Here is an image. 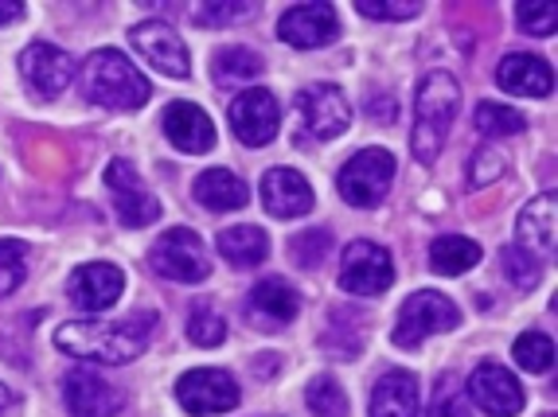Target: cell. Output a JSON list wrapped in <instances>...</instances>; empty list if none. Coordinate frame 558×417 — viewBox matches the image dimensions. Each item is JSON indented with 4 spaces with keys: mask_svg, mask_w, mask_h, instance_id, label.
Listing matches in <instances>:
<instances>
[{
    "mask_svg": "<svg viewBox=\"0 0 558 417\" xmlns=\"http://www.w3.org/2000/svg\"><path fill=\"white\" fill-rule=\"evenodd\" d=\"M372 417H418V379L410 371H387L372 390Z\"/></svg>",
    "mask_w": 558,
    "mask_h": 417,
    "instance_id": "cell-23",
    "label": "cell"
},
{
    "mask_svg": "<svg viewBox=\"0 0 558 417\" xmlns=\"http://www.w3.org/2000/svg\"><path fill=\"white\" fill-rule=\"evenodd\" d=\"M278 125H281L278 98H274L270 90H262V86L242 90L231 102V130H234V137H239L242 145H251V149L270 145V140L278 137Z\"/></svg>",
    "mask_w": 558,
    "mask_h": 417,
    "instance_id": "cell-11",
    "label": "cell"
},
{
    "mask_svg": "<svg viewBox=\"0 0 558 417\" xmlns=\"http://www.w3.org/2000/svg\"><path fill=\"white\" fill-rule=\"evenodd\" d=\"M278 36L286 39L289 47H301V51L328 47L340 36V16H336L332 4H298V9L281 12Z\"/></svg>",
    "mask_w": 558,
    "mask_h": 417,
    "instance_id": "cell-16",
    "label": "cell"
},
{
    "mask_svg": "<svg viewBox=\"0 0 558 417\" xmlns=\"http://www.w3.org/2000/svg\"><path fill=\"white\" fill-rule=\"evenodd\" d=\"M328 250H332V234H328L325 226H317V231H301L298 238L289 242L293 266H301V269H317Z\"/></svg>",
    "mask_w": 558,
    "mask_h": 417,
    "instance_id": "cell-33",
    "label": "cell"
},
{
    "mask_svg": "<svg viewBox=\"0 0 558 417\" xmlns=\"http://www.w3.org/2000/svg\"><path fill=\"white\" fill-rule=\"evenodd\" d=\"M153 332H157V316L137 312L130 320H71L56 332V343L63 355L102 363V367H121L149 347Z\"/></svg>",
    "mask_w": 558,
    "mask_h": 417,
    "instance_id": "cell-1",
    "label": "cell"
},
{
    "mask_svg": "<svg viewBox=\"0 0 558 417\" xmlns=\"http://www.w3.org/2000/svg\"><path fill=\"white\" fill-rule=\"evenodd\" d=\"M242 16H254V4H199L196 9V24L199 28H223V24H234Z\"/></svg>",
    "mask_w": 558,
    "mask_h": 417,
    "instance_id": "cell-39",
    "label": "cell"
},
{
    "mask_svg": "<svg viewBox=\"0 0 558 417\" xmlns=\"http://www.w3.org/2000/svg\"><path fill=\"white\" fill-rule=\"evenodd\" d=\"M504 168H508V157H504L500 149H493V145H484V149H476V157L469 160V180H473V187H484V184H493V180H500Z\"/></svg>",
    "mask_w": 558,
    "mask_h": 417,
    "instance_id": "cell-37",
    "label": "cell"
},
{
    "mask_svg": "<svg viewBox=\"0 0 558 417\" xmlns=\"http://www.w3.org/2000/svg\"><path fill=\"white\" fill-rule=\"evenodd\" d=\"M496 83H500V90L515 94V98H547L555 90V75H550L547 59L527 56V51H515V56L500 59Z\"/></svg>",
    "mask_w": 558,
    "mask_h": 417,
    "instance_id": "cell-21",
    "label": "cell"
},
{
    "mask_svg": "<svg viewBox=\"0 0 558 417\" xmlns=\"http://www.w3.org/2000/svg\"><path fill=\"white\" fill-rule=\"evenodd\" d=\"M219 254H223L234 269H251L266 261L270 238H266L262 226H227V231L219 234Z\"/></svg>",
    "mask_w": 558,
    "mask_h": 417,
    "instance_id": "cell-25",
    "label": "cell"
},
{
    "mask_svg": "<svg viewBox=\"0 0 558 417\" xmlns=\"http://www.w3.org/2000/svg\"><path fill=\"white\" fill-rule=\"evenodd\" d=\"M469 398L488 417H515L523 409V387L512 371H504L500 363H481L469 375Z\"/></svg>",
    "mask_w": 558,
    "mask_h": 417,
    "instance_id": "cell-15",
    "label": "cell"
},
{
    "mask_svg": "<svg viewBox=\"0 0 558 417\" xmlns=\"http://www.w3.org/2000/svg\"><path fill=\"white\" fill-rule=\"evenodd\" d=\"M125 293V273L110 261H86L66 281V297L78 312H106Z\"/></svg>",
    "mask_w": 558,
    "mask_h": 417,
    "instance_id": "cell-13",
    "label": "cell"
},
{
    "mask_svg": "<svg viewBox=\"0 0 558 417\" xmlns=\"http://www.w3.org/2000/svg\"><path fill=\"white\" fill-rule=\"evenodd\" d=\"M20 78L36 98H59L75 78V59L66 56L63 47L36 39L20 51Z\"/></svg>",
    "mask_w": 558,
    "mask_h": 417,
    "instance_id": "cell-9",
    "label": "cell"
},
{
    "mask_svg": "<svg viewBox=\"0 0 558 417\" xmlns=\"http://www.w3.org/2000/svg\"><path fill=\"white\" fill-rule=\"evenodd\" d=\"M130 39L141 51V59H149L160 75H168V78L192 75V59H187L184 39L168 28V24H160V20H141V24H133Z\"/></svg>",
    "mask_w": 558,
    "mask_h": 417,
    "instance_id": "cell-14",
    "label": "cell"
},
{
    "mask_svg": "<svg viewBox=\"0 0 558 417\" xmlns=\"http://www.w3.org/2000/svg\"><path fill=\"white\" fill-rule=\"evenodd\" d=\"M28 278V246L16 238H0V301L12 297Z\"/></svg>",
    "mask_w": 558,
    "mask_h": 417,
    "instance_id": "cell-30",
    "label": "cell"
},
{
    "mask_svg": "<svg viewBox=\"0 0 558 417\" xmlns=\"http://www.w3.org/2000/svg\"><path fill=\"white\" fill-rule=\"evenodd\" d=\"M457 110H461V86L449 71H429L414 98V133H410V149L422 164H434L449 137Z\"/></svg>",
    "mask_w": 558,
    "mask_h": 417,
    "instance_id": "cell-3",
    "label": "cell"
},
{
    "mask_svg": "<svg viewBox=\"0 0 558 417\" xmlns=\"http://www.w3.org/2000/svg\"><path fill=\"white\" fill-rule=\"evenodd\" d=\"M395 281V266L391 254L375 246V242L360 238L344 250V261H340V289L352 293V297H379L387 293Z\"/></svg>",
    "mask_w": 558,
    "mask_h": 417,
    "instance_id": "cell-7",
    "label": "cell"
},
{
    "mask_svg": "<svg viewBox=\"0 0 558 417\" xmlns=\"http://www.w3.org/2000/svg\"><path fill=\"white\" fill-rule=\"evenodd\" d=\"M395 180V157L387 149H360L336 176V187H340V199L360 211L383 204V195Z\"/></svg>",
    "mask_w": 558,
    "mask_h": 417,
    "instance_id": "cell-5",
    "label": "cell"
},
{
    "mask_svg": "<svg viewBox=\"0 0 558 417\" xmlns=\"http://www.w3.org/2000/svg\"><path fill=\"white\" fill-rule=\"evenodd\" d=\"M192 195H196V204L207 207V211H239V207L251 204V187L242 184L234 172H227V168L199 172L196 184H192Z\"/></svg>",
    "mask_w": 558,
    "mask_h": 417,
    "instance_id": "cell-22",
    "label": "cell"
},
{
    "mask_svg": "<svg viewBox=\"0 0 558 417\" xmlns=\"http://www.w3.org/2000/svg\"><path fill=\"white\" fill-rule=\"evenodd\" d=\"M106 187L113 195V207H118L121 223L141 231V226H149L160 219V204L157 195L149 192V184L141 180V172L130 164V160H110L106 168Z\"/></svg>",
    "mask_w": 558,
    "mask_h": 417,
    "instance_id": "cell-8",
    "label": "cell"
},
{
    "mask_svg": "<svg viewBox=\"0 0 558 417\" xmlns=\"http://www.w3.org/2000/svg\"><path fill=\"white\" fill-rule=\"evenodd\" d=\"M426 417H469V398L461 394V382H457L453 375L438 379V387H434V402H429Z\"/></svg>",
    "mask_w": 558,
    "mask_h": 417,
    "instance_id": "cell-34",
    "label": "cell"
},
{
    "mask_svg": "<svg viewBox=\"0 0 558 417\" xmlns=\"http://www.w3.org/2000/svg\"><path fill=\"white\" fill-rule=\"evenodd\" d=\"M473 121L484 137H520V133L527 130V118L504 102H481L473 113Z\"/></svg>",
    "mask_w": 558,
    "mask_h": 417,
    "instance_id": "cell-27",
    "label": "cell"
},
{
    "mask_svg": "<svg viewBox=\"0 0 558 417\" xmlns=\"http://www.w3.org/2000/svg\"><path fill=\"white\" fill-rule=\"evenodd\" d=\"M63 402L71 417H113L125 409V394L94 371H71L63 379Z\"/></svg>",
    "mask_w": 558,
    "mask_h": 417,
    "instance_id": "cell-17",
    "label": "cell"
},
{
    "mask_svg": "<svg viewBox=\"0 0 558 417\" xmlns=\"http://www.w3.org/2000/svg\"><path fill=\"white\" fill-rule=\"evenodd\" d=\"M262 207L274 214V219H301V214L313 211L317 195L308 187V180L301 176L298 168H270L262 176Z\"/></svg>",
    "mask_w": 558,
    "mask_h": 417,
    "instance_id": "cell-18",
    "label": "cell"
},
{
    "mask_svg": "<svg viewBox=\"0 0 558 417\" xmlns=\"http://www.w3.org/2000/svg\"><path fill=\"white\" fill-rule=\"evenodd\" d=\"M298 110L305 118V130L317 140H336L352 125V106L336 83H313L298 94Z\"/></svg>",
    "mask_w": 558,
    "mask_h": 417,
    "instance_id": "cell-12",
    "label": "cell"
},
{
    "mask_svg": "<svg viewBox=\"0 0 558 417\" xmlns=\"http://www.w3.org/2000/svg\"><path fill=\"white\" fill-rule=\"evenodd\" d=\"M160 130H165V137L172 140L180 152H192V157L215 149V121L207 118L196 102L168 106L165 118H160Z\"/></svg>",
    "mask_w": 558,
    "mask_h": 417,
    "instance_id": "cell-19",
    "label": "cell"
},
{
    "mask_svg": "<svg viewBox=\"0 0 558 417\" xmlns=\"http://www.w3.org/2000/svg\"><path fill=\"white\" fill-rule=\"evenodd\" d=\"M481 261V246L465 234H446L429 246V269L441 273V278H461Z\"/></svg>",
    "mask_w": 558,
    "mask_h": 417,
    "instance_id": "cell-26",
    "label": "cell"
},
{
    "mask_svg": "<svg viewBox=\"0 0 558 417\" xmlns=\"http://www.w3.org/2000/svg\"><path fill=\"white\" fill-rule=\"evenodd\" d=\"M515 20L527 36H555L558 28V9L550 0H535V4H515Z\"/></svg>",
    "mask_w": 558,
    "mask_h": 417,
    "instance_id": "cell-35",
    "label": "cell"
},
{
    "mask_svg": "<svg viewBox=\"0 0 558 417\" xmlns=\"http://www.w3.org/2000/svg\"><path fill=\"white\" fill-rule=\"evenodd\" d=\"M184 332L196 347H219V343L227 340V320L219 316V308H211L207 301H199V305H192V312H187Z\"/></svg>",
    "mask_w": 558,
    "mask_h": 417,
    "instance_id": "cell-29",
    "label": "cell"
},
{
    "mask_svg": "<svg viewBox=\"0 0 558 417\" xmlns=\"http://www.w3.org/2000/svg\"><path fill=\"white\" fill-rule=\"evenodd\" d=\"M461 324V308L446 297V293H434V289H422V293H410L399 308V320L391 328L395 347L402 352H414L426 335L453 332Z\"/></svg>",
    "mask_w": 558,
    "mask_h": 417,
    "instance_id": "cell-4",
    "label": "cell"
},
{
    "mask_svg": "<svg viewBox=\"0 0 558 417\" xmlns=\"http://www.w3.org/2000/svg\"><path fill=\"white\" fill-rule=\"evenodd\" d=\"M500 261H504V273H508V281H512L515 289H535V285H539V261L531 258V254H523L520 246H508V250H500Z\"/></svg>",
    "mask_w": 558,
    "mask_h": 417,
    "instance_id": "cell-36",
    "label": "cell"
},
{
    "mask_svg": "<svg viewBox=\"0 0 558 417\" xmlns=\"http://www.w3.org/2000/svg\"><path fill=\"white\" fill-rule=\"evenodd\" d=\"M9 402H12V390H9V387H4V382H0V409L9 406Z\"/></svg>",
    "mask_w": 558,
    "mask_h": 417,
    "instance_id": "cell-41",
    "label": "cell"
},
{
    "mask_svg": "<svg viewBox=\"0 0 558 417\" xmlns=\"http://www.w3.org/2000/svg\"><path fill=\"white\" fill-rule=\"evenodd\" d=\"M262 75V56L251 47H223L215 56V83H251Z\"/></svg>",
    "mask_w": 558,
    "mask_h": 417,
    "instance_id": "cell-28",
    "label": "cell"
},
{
    "mask_svg": "<svg viewBox=\"0 0 558 417\" xmlns=\"http://www.w3.org/2000/svg\"><path fill=\"white\" fill-rule=\"evenodd\" d=\"M177 398L187 414L211 417V414H231L239 406V382L227 371H215V367H199V371H187L177 382Z\"/></svg>",
    "mask_w": 558,
    "mask_h": 417,
    "instance_id": "cell-10",
    "label": "cell"
},
{
    "mask_svg": "<svg viewBox=\"0 0 558 417\" xmlns=\"http://www.w3.org/2000/svg\"><path fill=\"white\" fill-rule=\"evenodd\" d=\"M16 20H24V4H20V0H0V28H4V24H16Z\"/></svg>",
    "mask_w": 558,
    "mask_h": 417,
    "instance_id": "cell-40",
    "label": "cell"
},
{
    "mask_svg": "<svg viewBox=\"0 0 558 417\" xmlns=\"http://www.w3.org/2000/svg\"><path fill=\"white\" fill-rule=\"evenodd\" d=\"M555 223H558L555 192L535 195V199L520 211V223H515L520 250L531 254V258H550V254H555Z\"/></svg>",
    "mask_w": 558,
    "mask_h": 417,
    "instance_id": "cell-20",
    "label": "cell"
},
{
    "mask_svg": "<svg viewBox=\"0 0 558 417\" xmlns=\"http://www.w3.org/2000/svg\"><path fill=\"white\" fill-rule=\"evenodd\" d=\"M149 266L160 278L180 281V285H196L211 273V258H207L204 242L187 226H172V231L160 234L157 246L149 250Z\"/></svg>",
    "mask_w": 558,
    "mask_h": 417,
    "instance_id": "cell-6",
    "label": "cell"
},
{
    "mask_svg": "<svg viewBox=\"0 0 558 417\" xmlns=\"http://www.w3.org/2000/svg\"><path fill=\"white\" fill-rule=\"evenodd\" d=\"M83 94L94 106H106V110H141V106L153 98V83L141 75L130 59L121 56L118 47H98L90 59L83 63Z\"/></svg>",
    "mask_w": 558,
    "mask_h": 417,
    "instance_id": "cell-2",
    "label": "cell"
},
{
    "mask_svg": "<svg viewBox=\"0 0 558 417\" xmlns=\"http://www.w3.org/2000/svg\"><path fill=\"white\" fill-rule=\"evenodd\" d=\"M512 355L523 371H531V375H543L555 367V343H550V335H543V332H523L520 340H515Z\"/></svg>",
    "mask_w": 558,
    "mask_h": 417,
    "instance_id": "cell-31",
    "label": "cell"
},
{
    "mask_svg": "<svg viewBox=\"0 0 558 417\" xmlns=\"http://www.w3.org/2000/svg\"><path fill=\"white\" fill-rule=\"evenodd\" d=\"M305 402H308V409H313L317 417H344L348 414V394H344V387H340L336 379H328V375H320V379L308 382Z\"/></svg>",
    "mask_w": 558,
    "mask_h": 417,
    "instance_id": "cell-32",
    "label": "cell"
},
{
    "mask_svg": "<svg viewBox=\"0 0 558 417\" xmlns=\"http://www.w3.org/2000/svg\"><path fill=\"white\" fill-rule=\"evenodd\" d=\"M355 12L367 20H414L422 4H402V0H355Z\"/></svg>",
    "mask_w": 558,
    "mask_h": 417,
    "instance_id": "cell-38",
    "label": "cell"
},
{
    "mask_svg": "<svg viewBox=\"0 0 558 417\" xmlns=\"http://www.w3.org/2000/svg\"><path fill=\"white\" fill-rule=\"evenodd\" d=\"M246 305L258 316V324H266V328L289 324V320L301 312V297L293 293V285H286V281H278V278L258 281V285L251 289V301H246Z\"/></svg>",
    "mask_w": 558,
    "mask_h": 417,
    "instance_id": "cell-24",
    "label": "cell"
}]
</instances>
